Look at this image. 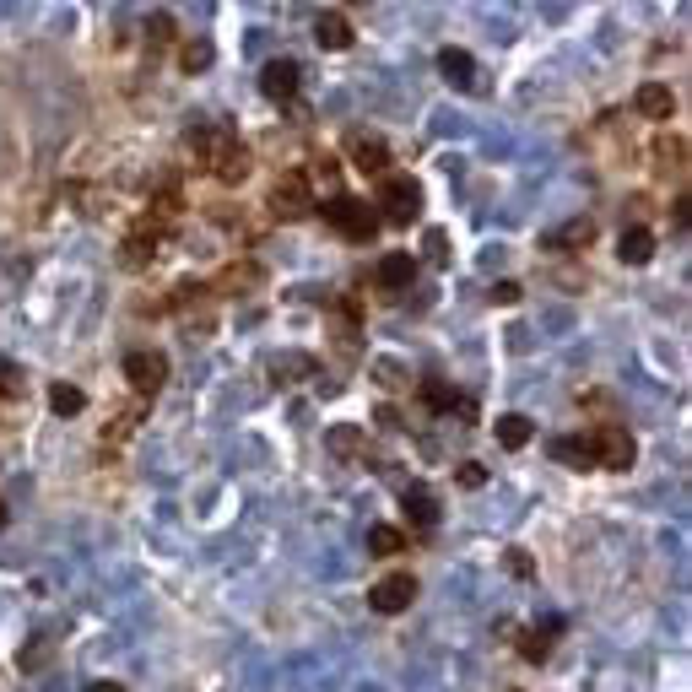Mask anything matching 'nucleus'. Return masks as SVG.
I'll use <instances>...</instances> for the list:
<instances>
[{
	"label": "nucleus",
	"instance_id": "f257e3e1",
	"mask_svg": "<svg viewBox=\"0 0 692 692\" xmlns=\"http://www.w3.org/2000/svg\"><path fill=\"white\" fill-rule=\"evenodd\" d=\"M374 217L395 222V228H406V222H417V217H422V184L411 179V173H379Z\"/></svg>",
	"mask_w": 692,
	"mask_h": 692
},
{
	"label": "nucleus",
	"instance_id": "f03ea898",
	"mask_svg": "<svg viewBox=\"0 0 692 692\" xmlns=\"http://www.w3.org/2000/svg\"><path fill=\"white\" fill-rule=\"evenodd\" d=\"M325 222L346 238V244H368V238L379 233L374 206H368V201H352V195H336V201H325Z\"/></svg>",
	"mask_w": 692,
	"mask_h": 692
},
{
	"label": "nucleus",
	"instance_id": "7ed1b4c3",
	"mask_svg": "<svg viewBox=\"0 0 692 692\" xmlns=\"http://www.w3.org/2000/svg\"><path fill=\"white\" fill-rule=\"evenodd\" d=\"M125 384L141 395V401H152V395L168 384V352H157V346H136V352H125Z\"/></svg>",
	"mask_w": 692,
	"mask_h": 692
},
{
	"label": "nucleus",
	"instance_id": "20e7f679",
	"mask_svg": "<svg viewBox=\"0 0 692 692\" xmlns=\"http://www.w3.org/2000/svg\"><path fill=\"white\" fill-rule=\"evenodd\" d=\"M265 206H271V217H276V222H298L303 211L314 206V184H309V173H298V168L282 173V179H276V190H271V201H265Z\"/></svg>",
	"mask_w": 692,
	"mask_h": 692
},
{
	"label": "nucleus",
	"instance_id": "39448f33",
	"mask_svg": "<svg viewBox=\"0 0 692 692\" xmlns=\"http://www.w3.org/2000/svg\"><path fill=\"white\" fill-rule=\"evenodd\" d=\"M411 601H417V579L411 574H384L374 584V595H368V606H374L379 617H401Z\"/></svg>",
	"mask_w": 692,
	"mask_h": 692
},
{
	"label": "nucleus",
	"instance_id": "423d86ee",
	"mask_svg": "<svg viewBox=\"0 0 692 692\" xmlns=\"http://www.w3.org/2000/svg\"><path fill=\"white\" fill-rule=\"evenodd\" d=\"M590 444H595V465H611V471H628V465H633V433L590 428Z\"/></svg>",
	"mask_w": 692,
	"mask_h": 692
},
{
	"label": "nucleus",
	"instance_id": "0eeeda50",
	"mask_svg": "<svg viewBox=\"0 0 692 692\" xmlns=\"http://www.w3.org/2000/svg\"><path fill=\"white\" fill-rule=\"evenodd\" d=\"M557 638H563V617H557V611H547V617H541L530 633H514V644H519V655H525L530 665H541V660L552 655Z\"/></svg>",
	"mask_w": 692,
	"mask_h": 692
},
{
	"label": "nucleus",
	"instance_id": "6e6552de",
	"mask_svg": "<svg viewBox=\"0 0 692 692\" xmlns=\"http://www.w3.org/2000/svg\"><path fill=\"white\" fill-rule=\"evenodd\" d=\"M417 395H422V406H428V411H455V417L476 422V401H471V395H460L455 384L428 379V384H417Z\"/></svg>",
	"mask_w": 692,
	"mask_h": 692
},
{
	"label": "nucleus",
	"instance_id": "1a4fd4ad",
	"mask_svg": "<svg viewBox=\"0 0 692 692\" xmlns=\"http://www.w3.org/2000/svg\"><path fill=\"white\" fill-rule=\"evenodd\" d=\"M157 238H163V233H157L152 222L141 217L136 228L125 233V244H119V265H130V271H141V265H152V255H157Z\"/></svg>",
	"mask_w": 692,
	"mask_h": 692
},
{
	"label": "nucleus",
	"instance_id": "9d476101",
	"mask_svg": "<svg viewBox=\"0 0 692 692\" xmlns=\"http://www.w3.org/2000/svg\"><path fill=\"white\" fill-rule=\"evenodd\" d=\"M260 87H265V98H271V103H292V98H298V65H292V60H265Z\"/></svg>",
	"mask_w": 692,
	"mask_h": 692
},
{
	"label": "nucleus",
	"instance_id": "9b49d317",
	"mask_svg": "<svg viewBox=\"0 0 692 692\" xmlns=\"http://www.w3.org/2000/svg\"><path fill=\"white\" fill-rule=\"evenodd\" d=\"M346 157L357 163V173H374V179L390 173V146H384L379 136H352L346 141Z\"/></svg>",
	"mask_w": 692,
	"mask_h": 692
},
{
	"label": "nucleus",
	"instance_id": "f8f14e48",
	"mask_svg": "<svg viewBox=\"0 0 692 692\" xmlns=\"http://www.w3.org/2000/svg\"><path fill=\"white\" fill-rule=\"evenodd\" d=\"M552 460H557V465H574V471H595V444H590V433H563V438H552Z\"/></svg>",
	"mask_w": 692,
	"mask_h": 692
},
{
	"label": "nucleus",
	"instance_id": "ddd939ff",
	"mask_svg": "<svg viewBox=\"0 0 692 692\" xmlns=\"http://www.w3.org/2000/svg\"><path fill=\"white\" fill-rule=\"evenodd\" d=\"M190 146H195V157H201V163L206 168H217L222 163V157H228L233 152V136H228V130H222V125H201V130H190Z\"/></svg>",
	"mask_w": 692,
	"mask_h": 692
},
{
	"label": "nucleus",
	"instance_id": "4468645a",
	"mask_svg": "<svg viewBox=\"0 0 692 692\" xmlns=\"http://www.w3.org/2000/svg\"><path fill=\"white\" fill-rule=\"evenodd\" d=\"M401 514H406L417 530H433V525H438V498H433L428 487H406V492H401Z\"/></svg>",
	"mask_w": 692,
	"mask_h": 692
},
{
	"label": "nucleus",
	"instance_id": "2eb2a0df",
	"mask_svg": "<svg viewBox=\"0 0 692 692\" xmlns=\"http://www.w3.org/2000/svg\"><path fill=\"white\" fill-rule=\"evenodd\" d=\"M314 38H319V49H352V22L341 17V11H319L314 17Z\"/></svg>",
	"mask_w": 692,
	"mask_h": 692
},
{
	"label": "nucleus",
	"instance_id": "dca6fc26",
	"mask_svg": "<svg viewBox=\"0 0 692 692\" xmlns=\"http://www.w3.org/2000/svg\"><path fill=\"white\" fill-rule=\"evenodd\" d=\"M638 114L655 119V125H665V119L676 114V92H671V87H660V82L638 87Z\"/></svg>",
	"mask_w": 692,
	"mask_h": 692
},
{
	"label": "nucleus",
	"instance_id": "f3484780",
	"mask_svg": "<svg viewBox=\"0 0 692 692\" xmlns=\"http://www.w3.org/2000/svg\"><path fill=\"white\" fill-rule=\"evenodd\" d=\"M417 282V260L406 255V249H390V255L379 260V287H411Z\"/></svg>",
	"mask_w": 692,
	"mask_h": 692
},
{
	"label": "nucleus",
	"instance_id": "a211bd4d",
	"mask_svg": "<svg viewBox=\"0 0 692 692\" xmlns=\"http://www.w3.org/2000/svg\"><path fill=\"white\" fill-rule=\"evenodd\" d=\"M173 38H179L173 17H168V11H152V17H146V55H152V60H163L168 49H173Z\"/></svg>",
	"mask_w": 692,
	"mask_h": 692
},
{
	"label": "nucleus",
	"instance_id": "6ab92c4d",
	"mask_svg": "<svg viewBox=\"0 0 692 692\" xmlns=\"http://www.w3.org/2000/svg\"><path fill=\"white\" fill-rule=\"evenodd\" d=\"M330 455H341V460H368V438L363 428H352V422H341V428H330Z\"/></svg>",
	"mask_w": 692,
	"mask_h": 692
},
{
	"label": "nucleus",
	"instance_id": "aec40b11",
	"mask_svg": "<svg viewBox=\"0 0 692 692\" xmlns=\"http://www.w3.org/2000/svg\"><path fill=\"white\" fill-rule=\"evenodd\" d=\"M617 255H622V265H649V255H655V233H649V228H628L617 238Z\"/></svg>",
	"mask_w": 692,
	"mask_h": 692
},
{
	"label": "nucleus",
	"instance_id": "412c9836",
	"mask_svg": "<svg viewBox=\"0 0 692 692\" xmlns=\"http://www.w3.org/2000/svg\"><path fill=\"white\" fill-rule=\"evenodd\" d=\"M82 406H87V390H76L71 379L49 384V411H55V417H82Z\"/></svg>",
	"mask_w": 692,
	"mask_h": 692
},
{
	"label": "nucleus",
	"instance_id": "4be33fe9",
	"mask_svg": "<svg viewBox=\"0 0 692 692\" xmlns=\"http://www.w3.org/2000/svg\"><path fill=\"white\" fill-rule=\"evenodd\" d=\"M438 71H444V82H455V87L476 82V60L465 55V49H444V55H438Z\"/></svg>",
	"mask_w": 692,
	"mask_h": 692
},
{
	"label": "nucleus",
	"instance_id": "5701e85b",
	"mask_svg": "<svg viewBox=\"0 0 692 692\" xmlns=\"http://www.w3.org/2000/svg\"><path fill=\"white\" fill-rule=\"evenodd\" d=\"M249 287H260V265L255 260H238L233 271H222L217 282H211V292H249Z\"/></svg>",
	"mask_w": 692,
	"mask_h": 692
},
{
	"label": "nucleus",
	"instance_id": "b1692460",
	"mask_svg": "<svg viewBox=\"0 0 692 692\" xmlns=\"http://www.w3.org/2000/svg\"><path fill=\"white\" fill-rule=\"evenodd\" d=\"M492 433H498L503 449H525L530 438H536V422H530V417H514V411H509V417H498V428H492Z\"/></svg>",
	"mask_w": 692,
	"mask_h": 692
},
{
	"label": "nucleus",
	"instance_id": "393cba45",
	"mask_svg": "<svg viewBox=\"0 0 692 692\" xmlns=\"http://www.w3.org/2000/svg\"><path fill=\"white\" fill-rule=\"evenodd\" d=\"M309 374H314V357H276V363H271V384H276V390H287V384H298Z\"/></svg>",
	"mask_w": 692,
	"mask_h": 692
},
{
	"label": "nucleus",
	"instance_id": "a878e982",
	"mask_svg": "<svg viewBox=\"0 0 692 692\" xmlns=\"http://www.w3.org/2000/svg\"><path fill=\"white\" fill-rule=\"evenodd\" d=\"M590 238H595V217H574L568 228H557L547 244H552V249H584Z\"/></svg>",
	"mask_w": 692,
	"mask_h": 692
},
{
	"label": "nucleus",
	"instance_id": "bb28decb",
	"mask_svg": "<svg viewBox=\"0 0 692 692\" xmlns=\"http://www.w3.org/2000/svg\"><path fill=\"white\" fill-rule=\"evenodd\" d=\"M401 547H406L401 530H390V525H374V530H368V552H374V557H395Z\"/></svg>",
	"mask_w": 692,
	"mask_h": 692
},
{
	"label": "nucleus",
	"instance_id": "cd10ccee",
	"mask_svg": "<svg viewBox=\"0 0 692 692\" xmlns=\"http://www.w3.org/2000/svg\"><path fill=\"white\" fill-rule=\"evenodd\" d=\"M211 173H217L222 184H244V173H249V152H244V146H233V152L222 157V163L211 168Z\"/></svg>",
	"mask_w": 692,
	"mask_h": 692
},
{
	"label": "nucleus",
	"instance_id": "c85d7f7f",
	"mask_svg": "<svg viewBox=\"0 0 692 692\" xmlns=\"http://www.w3.org/2000/svg\"><path fill=\"white\" fill-rule=\"evenodd\" d=\"M179 65H184L190 76H201L206 65H211V44H206V38H190V44L179 49Z\"/></svg>",
	"mask_w": 692,
	"mask_h": 692
},
{
	"label": "nucleus",
	"instance_id": "c756f323",
	"mask_svg": "<svg viewBox=\"0 0 692 692\" xmlns=\"http://www.w3.org/2000/svg\"><path fill=\"white\" fill-rule=\"evenodd\" d=\"M374 379L390 384V390H411V368L395 363V357H384V363H374Z\"/></svg>",
	"mask_w": 692,
	"mask_h": 692
},
{
	"label": "nucleus",
	"instance_id": "7c9ffc66",
	"mask_svg": "<svg viewBox=\"0 0 692 692\" xmlns=\"http://www.w3.org/2000/svg\"><path fill=\"white\" fill-rule=\"evenodd\" d=\"M660 163L671 168V173L687 163V146H682V136H660Z\"/></svg>",
	"mask_w": 692,
	"mask_h": 692
},
{
	"label": "nucleus",
	"instance_id": "2f4dec72",
	"mask_svg": "<svg viewBox=\"0 0 692 692\" xmlns=\"http://www.w3.org/2000/svg\"><path fill=\"white\" fill-rule=\"evenodd\" d=\"M455 482L465 487V492H476V487H487V465H476V460H465L460 471H455Z\"/></svg>",
	"mask_w": 692,
	"mask_h": 692
},
{
	"label": "nucleus",
	"instance_id": "473e14b6",
	"mask_svg": "<svg viewBox=\"0 0 692 692\" xmlns=\"http://www.w3.org/2000/svg\"><path fill=\"white\" fill-rule=\"evenodd\" d=\"M503 563H509V574H519V579L536 574V563H530V552H525V547H509V552H503Z\"/></svg>",
	"mask_w": 692,
	"mask_h": 692
},
{
	"label": "nucleus",
	"instance_id": "72a5a7b5",
	"mask_svg": "<svg viewBox=\"0 0 692 692\" xmlns=\"http://www.w3.org/2000/svg\"><path fill=\"white\" fill-rule=\"evenodd\" d=\"M17 390H22V368L0 357V395H17Z\"/></svg>",
	"mask_w": 692,
	"mask_h": 692
},
{
	"label": "nucleus",
	"instance_id": "f704fd0d",
	"mask_svg": "<svg viewBox=\"0 0 692 692\" xmlns=\"http://www.w3.org/2000/svg\"><path fill=\"white\" fill-rule=\"evenodd\" d=\"M44 660H49V655H44V638H28V649H22V660H17V665H22V671H38Z\"/></svg>",
	"mask_w": 692,
	"mask_h": 692
},
{
	"label": "nucleus",
	"instance_id": "c9c22d12",
	"mask_svg": "<svg viewBox=\"0 0 692 692\" xmlns=\"http://www.w3.org/2000/svg\"><path fill=\"white\" fill-rule=\"evenodd\" d=\"M422 249H428V255H433V265H449V238L438 233V228L428 233V244H422Z\"/></svg>",
	"mask_w": 692,
	"mask_h": 692
},
{
	"label": "nucleus",
	"instance_id": "e433bc0d",
	"mask_svg": "<svg viewBox=\"0 0 692 692\" xmlns=\"http://www.w3.org/2000/svg\"><path fill=\"white\" fill-rule=\"evenodd\" d=\"M492 303H519V282H498L492 287Z\"/></svg>",
	"mask_w": 692,
	"mask_h": 692
},
{
	"label": "nucleus",
	"instance_id": "4c0bfd02",
	"mask_svg": "<svg viewBox=\"0 0 692 692\" xmlns=\"http://www.w3.org/2000/svg\"><path fill=\"white\" fill-rule=\"evenodd\" d=\"M87 692H125V682H92Z\"/></svg>",
	"mask_w": 692,
	"mask_h": 692
},
{
	"label": "nucleus",
	"instance_id": "58836bf2",
	"mask_svg": "<svg viewBox=\"0 0 692 692\" xmlns=\"http://www.w3.org/2000/svg\"><path fill=\"white\" fill-rule=\"evenodd\" d=\"M0 525H6V503H0Z\"/></svg>",
	"mask_w": 692,
	"mask_h": 692
}]
</instances>
